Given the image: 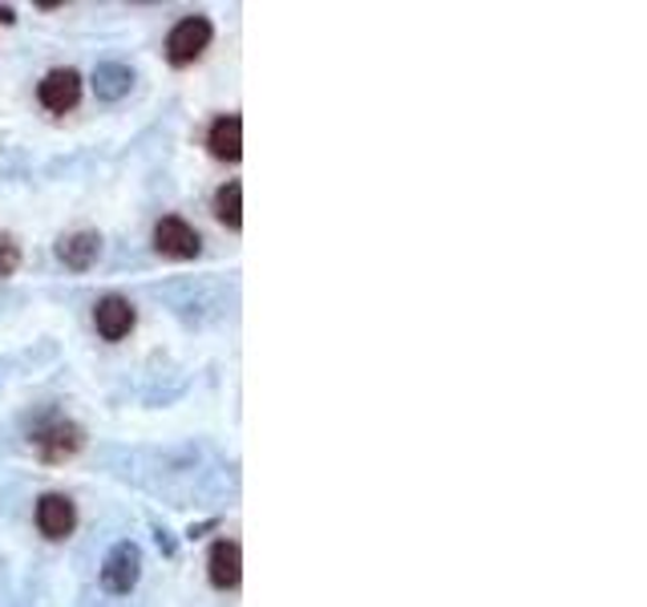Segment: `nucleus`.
Instances as JSON below:
<instances>
[{"mask_svg": "<svg viewBox=\"0 0 647 607\" xmlns=\"http://www.w3.org/2000/svg\"><path fill=\"white\" fill-rule=\"evenodd\" d=\"M155 248L170 259H195L202 248V239L187 219H175V215H170V219H162V223L155 227Z\"/></svg>", "mask_w": 647, "mask_h": 607, "instance_id": "5", "label": "nucleus"}, {"mask_svg": "<svg viewBox=\"0 0 647 607\" xmlns=\"http://www.w3.org/2000/svg\"><path fill=\"white\" fill-rule=\"evenodd\" d=\"M33 446L46 461H69L86 446V438H81V429L73 421H49L46 429L33 434Z\"/></svg>", "mask_w": 647, "mask_h": 607, "instance_id": "4", "label": "nucleus"}, {"mask_svg": "<svg viewBox=\"0 0 647 607\" xmlns=\"http://www.w3.org/2000/svg\"><path fill=\"white\" fill-rule=\"evenodd\" d=\"M207 147H211L215 158H223V162H239V155H243V118H239V113H223V118L211 126Z\"/></svg>", "mask_w": 647, "mask_h": 607, "instance_id": "9", "label": "nucleus"}, {"mask_svg": "<svg viewBox=\"0 0 647 607\" xmlns=\"http://www.w3.org/2000/svg\"><path fill=\"white\" fill-rule=\"evenodd\" d=\"M0 21H12V9H4V4H0Z\"/></svg>", "mask_w": 647, "mask_h": 607, "instance_id": "14", "label": "nucleus"}, {"mask_svg": "<svg viewBox=\"0 0 647 607\" xmlns=\"http://www.w3.org/2000/svg\"><path fill=\"white\" fill-rule=\"evenodd\" d=\"M207 567H211L215 587H223V591L239 587V579H243V551H239V543H231V539L215 543L211 555H207Z\"/></svg>", "mask_w": 647, "mask_h": 607, "instance_id": "8", "label": "nucleus"}, {"mask_svg": "<svg viewBox=\"0 0 647 607\" xmlns=\"http://www.w3.org/2000/svg\"><path fill=\"white\" fill-rule=\"evenodd\" d=\"M215 215H219V223H227L231 231L243 227V187H239V182L219 187V195H215Z\"/></svg>", "mask_w": 647, "mask_h": 607, "instance_id": "12", "label": "nucleus"}, {"mask_svg": "<svg viewBox=\"0 0 647 607\" xmlns=\"http://www.w3.org/2000/svg\"><path fill=\"white\" fill-rule=\"evenodd\" d=\"M93 325H98V332L106 340L130 337V328H135V304L122 300V296H106V300H98V308H93Z\"/></svg>", "mask_w": 647, "mask_h": 607, "instance_id": "7", "label": "nucleus"}, {"mask_svg": "<svg viewBox=\"0 0 647 607\" xmlns=\"http://www.w3.org/2000/svg\"><path fill=\"white\" fill-rule=\"evenodd\" d=\"M98 251H101V239L93 236V231H73V236H66L61 243H57V259L73 271L90 268L93 259H98Z\"/></svg>", "mask_w": 647, "mask_h": 607, "instance_id": "10", "label": "nucleus"}, {"mask_svg": "<svg viewBox=\"0 0 647 607\" xmlns=\"http://www.w3.org/2000/svg\"><path fill=\"white\" fill-rule=\"evenodd\" d=\"M138 575H142V551H138L135 543H118V547L106 555V563H101V584H106V591H113V596H130L138 584Z\"/></svg>", "mask_w": 647, "mask_h": 607, "instance_id": "2", "label": "nucleus"}, {"mask_svg": "<svg viewBox=\"0 0 647 607\" xmlns=\"http://www.w3.org/2000/svg\"><path fill=\"white\" fill-rule=\"evenodd\" d=\"M211 21L207 17H182L175 29H170L167 37V57L170 66H195L202 53H207V46H211Z\"/></svg>", "mask_w": 647, "mask_h": 607, "instance_id": "1", "label": "nucleus"}, {"mask_svg": "<svg viewBox=\"0 0 647 607\" xmlns=\"http://www.w3.org/2000/svg\"><path fill=\"white\" fill-rule=\"evenodd\" d=\"M21 268V243L12 236H0V280Z\"/></svg>", "mask_w": 647, "mask_h": 607, "instance_id": "13", "label": "nucleus"}, {"mask_svg": "<svg viewBox=\"0 0 647 607\" xmlns=\"http://www.w3.org/2000/svg\"><path fill=\"white\" fill-rule=\"evenodd\" d=\"M130 86H135V69L118 66V61H110V66H98V73H93V90H98L101 101L126 98V93H130Z\"/></svg>", "mask_w": 647, "mask_h": 607, "instance_id": "11", "label": "nucleus"}, {"mask_svg": "<svg viewBox=\"0 0 647 607\" xmlns=\"http://www.w3.org/2000/svg\"><path fill=\"white\" fill-rule=\"evenodd\" d=\"M37 527H41V535L53 543L69 539L73 527H78V510H73V502H69L66 495H46L37 502Z\"/></svg>", "mask_w": 647, "mask_h": 607, "instance_id": "6", "label": "nucleus"}, {"mask_svg": "<svg viewBox=\"0 0 647 607\" xmlns=\"http://www.w3.org/2000/svg\"><path fill=\"white\" fill-rule=\"evenodd\" d=\"M37 98H41V106L49 113H69L81 101V73L78 69H53L37 86Z\"/></svg>", "mask_w": 647, "mask_h": 607, "instance_id": "3", "label": "nucleus"}]
</instances>
